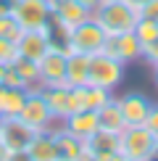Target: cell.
Wrapping results in <instances>:
<instances>
[{"instance_id": "1", "label": "cell", "mask_w": 158, "mask_h": 161, "mask_svg": "<svg viewBox=\"0 0 158 161\" xmlns=\"http://www.w3.org/2000/svg\"><path fill=\"white\" fill-rule=\"evenodd\" d=\"M92 19L103 26V32L108 37H116L124 32H134L137 21H140V11L134 5H129L127 0H103L92 11Z\"/></svg>"}, {"instance_id": "2", "label": "cell", "mask_w": 158, "mask_h": 161, "mask_svg": "<svg viewBox=\"0 0 158 161\" xmlns=\"http://www.w3.org/2000/svg\"><path fill=\"white\" fill-rule=\"evenodd\" d=\"M105 40H108V35L103 32V26L95 19H87L79 26H74L69 35H63V48H66V53L95 56V53H100L105 48Z\"/></svg>"}, {"instance_id": "3", "label": "cell", "mask_w": 158, "mask_h": 161, "mask_svg": "<svg viewBox=\"0 0 158 161\" xmlns=\"http://www.w3.org/2000/svg\"><path fill=\"white\" fill-rule=\"evenodd\" d=\"M124 71H127V64L100 50V53H95V56H90L87 85L105 87V90H111V92H113L116 87L121 85V79H124Z\"/></svg>"}, {"instance_id": "4", "label": "cell", "mask_w": 158, "mask_h": 161, "mask_svg": "<svg viewBox=\"0 0 158 161\" xmlns=\"http://www.w3.org/2000/svg\"><path fill=\"white\" fill-rule=\"evenodd\" d=\"M11 13H13L16 24L21 26L24 32L53 26V5H50V0H18L11 8Z\"/></svg>"}, {"instance_id": "5", "label": "cell", "mask_w": 158, "mask_h": 161, "mask_svg": "<svg viewBox=\"0 0 158 161\" xmlns=\"http://www.w3.org/2000/svg\"><path fill=\"white\" fill-rule=\"evenodd\" d=\"M40 92H42V98L48 100V108H50V114H53L55 122H63L66 116H71L74 111H79L76 90H74V87H69L66 82L40 87Z\"/></svg>"}, {"instance_id": "6", "label": "cell", "mask_w": 158, "mask_h": 161, "mask_svg": "<svg viewBox=\"0 0 158 161\" xmlns=\"http://www.w3.org/2000/svg\"><path fill=\"white\" fill-rule=\"evenodd\" d=\"M66 58H69V53H66L63 42H53L50 50L37 61V66H40V85L48 87V85L66 82Z\"/></svg>"}, {"instance_id": "7", "label": "cell", "mask_w": 158, "mask_h": 161, "mask_svg": "<svg viewBox=\"0 0 158 161\" xmlns=\"http://www.w3.org/2000/svg\"><path fill=\"white\" fill-rule=\"evenodd\" d=\"M118 145H121V153H127L129 158L142 161L150 151H153L155 137L148 132L145 124H129V127H124V132L118 135Z\"/></svg>"}, {"instance_id": "8", "label": "cell", "mask_w": 158, "mask_h": 161, "mask_svg": "<svg viewBox=\"0 0 158 161\" xmlns=\"http://www.w3.org/2000/svg\"><path fill=\"white\" fill-rule=\"evenodd\" d=\"M50 5H53V26L61 29V37L69 35V32L74 29V26H79L82 21L92 19V11L84 8L76 0H50Z\"/></svg>"}, {"instance_id": "9", "label": "cell", "mask_w": 158, "mask_h": 161, "mask_svg": "<svg viewBox=\"0 0 158 161\" xmlns=\"http://www.w3.org/2000/svg\"><path fill=\"white\" fill-rule=\"evenodd\" d=\"M55 42L53 37V26L45 29H29L16 40V56L18 58H29V61H40L45 53L50 50V45Z\"/></svg>"}, {"instance_id": "10", "label": "cell", "mask_w": 158, "mask_h": 161, "mask_svg": "<svg viewBox=\"0 0 158 161\" xmlns=\"http://www.w3.org/2000/svg\"><path fill=\"white\" fill-rule=\"evenodd\" d=\"M18 119L26 122L29 127H34V130H48V127L55 124V119H53V114L48 108V100L42 98V92L40 90H29V95L24 100V108L18 114Z\"/></svg>"}, {"instance_id": "11", "label": "cell", "mask_w": 158, "mask_h": 161, "mask_svg": "<svg viewBox=\"0 0 158 161\" xmlns=\"http://www.w3.org/2000/svg\"><path fill=\"white\" fill-rule=\"evenodd\" d=\"M40 130L34 127H29L26 122H21L18 116L13 119H3V127H0V140L5 143V148L8 151H26L29 148V143L34 140Z\"/></svg>"}, {"instance_id": "12", "label": "cell", "mask_w": 158, "mask_h": 161, "mask_svg": "<svg viewBox=\"0 0 158 161\" xmlns=\"http://www.w3.org/2000/svg\"><path fill=\"white\" fill-rule=\"evenodd\" d=\"M118 151H121L118 135L108 130H97L95 135H90L84 140V161H108Z\"/></svg>"}, {"instance_id": "13", "label": "cell", "mask_w": 158, "mask_h": 161, "mask_svg": "<svg viewBox=\"0 0 158 161\" xmlns=\"http://www.w3.org/2000/svg\"><path fill=\"white\" fill-rule=\"evenodd\" d=\"M50 132H53V140H55L58 161H82L84 158V140L82 137H76L74 132H69L61 122L53 124Z\"/></svg>"}, {"instance_id": "14", "label": "cell", "mask_w": 158, "mask_h": 161, "mask_svg": "<svg viewBox=\"0 0 158 161\" xmlns=\"http://www.w3.org/2000/svg\"><path fill=\"white\" fill-rule=\"evenodd\" d=\"M103 53H108V56H113L124 64H132V61H140L142 58V42L137 40L134 32H124V35H116V37L105 40Z\"/></svg>"}, {"instance_id": "15", "label": "cell", "mask_w": 158, "mask_h": 161, "mask_svg": "<svg viewBox=\"0 0 158 161\" xmlns=\"http://www.w3.org/2000/svg\"><path fill=\"white\" fill-rule=\"evenodd\" d=\"M118 106H121V114H124V122L129 124H145V119H148L150 108H153V100L148 95H142V92H124V95H118Z\"/></svg>"}, {"instance_id": "16", "label": "cell", "mask_w": 158, "mask_h": 161, "mask_svg": "<svg viewBox=\"0 0 158 161\" xmlns=\"http://www.w3.org/2000/svg\"><path fill=\"white\" fill-rule=\"evenodd\" d=\"M69 132H74L76 137L87 140L90 135H95L97 130H100V122H97V111H90V108H79L74 111L71 116H66L61 122Z\"/></svg>"}, {"instance_id": "17", "label": "cell", "mask_w": 158, "mask_h": 161, "mask_svg": "<svg viewBox=\"0 0 158 161\" xmlns=\"http://www.w3.org/2000/svg\"><path fill=\"white\" fill-rule=\"evenodd\" d=\"M26 95H29L26 87H8V85H3V90H0V116L3 119L18 116L21 108H24Z\"/></svg>"}, {"instance_id": "18", "label": "cell", "mask_w": 158, "mask_h": 161, "mask_svg": "<svg viewBox=\"0 0 158 161\" xmlns=\"http://www.w3.org/2000/svg\"><path fill=\"white\" fill-rule=\"evenodd\" d=\"M26 153H29L34 161H58L55 140H53L50 127H48V130H40V132H37L34 140L29 143V148H26Z\"/></svg>"}, {"instance_id": "19", "label": "cell", "mask_w": 158, "mask_h": 161, "mask_svg": "<svg viewBox=\"0 0 158 161\" xmlns=\"http://www.w3.org/2000/svg\"><path fill=\"white\" fill-rule=\"evenodd\" d=\"M97 122H100V130H108V132H116V135H121L127 122H124V114H121V106H118L116 95L108 100L105 106L97 108Z\"/></svg>"}, {"instance_id": "20", "label": "cell", "mask_w": 158, "mask_h": 161, "mask_svg": "<svg viewBox=\"0 0 158 161\" xmlns=\"http://www.w3.org/2000/svg\"><path fill=\"white\" fill-rule=\"evenodd\" d=\"M87 71H90V56L69 53V58H66V85L69 87L87 85Z\"/></svg>"}, {"instance_id": "21", "label": "cell", "mask_w": 158, "mask_h": 161, "mask_svg": "<svg viewBox=\"0 0 158 161\" xmlns=\"http://www.w3.org/2000/svg\"><path fill=\"white\" fill-rule=\"evenodd\" d=\"M76 90V98H79V108H90V111H97L100 106H105L113 92L105 90V87H95V85H82V87H74Z\"/></svg>"}, {"instance_id": "22", "label": "cell", "mask_w": 158, "mask_h": 161, "mask_svg": "<svg viewBox=\"0 0 158 161\" xmlns=\"http://www.w3.org/2000/svg\"><path fill=\"white\" fill-rule=\"evenodd\" d=\"M13 66H16V71H18V77H21V82L26 90H40V66L37 61H29V58H13Z\"/></svg>"}, {"instance_id": "23", "label": "cell", "mask_w": 158, "mask_h": 161, "mask_svg": "<svg viewBox=\"0 0 158 161\" xmlns=\"http://www.w3.org/2000/svg\"><path fill=\"white\" fill-rule=\"evenodd\" d=\"M24 35V29L16 24V19H13L11 8H5V5H0V37H8L11 42H16L18 37Z\"/></svg>"}, {"instance_id": "24", "label": "cell", "mask_w": 158, "mask_h": 161, "mask_svg": "<svg viewBox=\"0 0 158 161\" xmlns=\"http://www.w3.org/2000/svg\"><path fill=\"white\" fill-rule=\"evenodd\" d=\"M134 35H137V40L142 42V48H145V45H150V42L158 37V21L140 16V21H137V26H134Z\"/></svg>"}, {"instance_id": "25", "label": "cell", "mask_w": 158, "mask_h": 161, "mask_svg": "<svg viewBox=\"0 0 158 161\" xmlns=\"http://www.w3.org/2000/svg\"><path fill=\"white\" fill-rule=\"evenodd\" d=\"M142 61H145V64H150L153 69L158 66V37H155L150 45H145V48H142Z\"/></svg>"}, {"instance_id": "26", "label": "cell", "mask_w": 158, "mask_h": 161, "mask_svg": "<svg viewBox=\"0 0 158 161\" xmlns=\"http://www.w3.org/2000/svg\"><path fill=\"white\" fill-rule=\"evenodd\" d=\"M16 58V42L8 37H0V61H13Z\"/></svg>"}, {"instance_id": "27", "label": "cell", "mask_w": 158, "mask_h": 161, "mask_svg": "<svg viewBox=\"0 0 158 161\" xmlns=\"http://www.w3.org/2000/svg\"><path fill=\"white\" fill-rule=\"evenodd\" d=\"M145 127H148V132L155 137V143H158V103H153V108H150L148 119H145Z\"/></svg>"}, {"instance_id": "28", "label": "cell", "mask_w": 158, "mask_h": 161, "mask_svg": "<svg viewBox=\"0 0 158 161\" xmlns=\"http://www.w3.org/2000/svg\"><path fill=\"white\" fill-rule=\"evenodd\" d=\"M140 16H145V19H153V21H158V0H150L148 5L140 11Z\"/></svg>"}, {"instance_id": "29", "label": "cell", "mask_w": 158, "mask_h": 161, "mask_svg": "<svg viewBox=\"0 0 158 161\" xmlns=\"http://www.w3.org/2000/svg\"><path fill=\"white\" fill-rule=\"evenodd\" d=\"M5 161H34V158H32V156H29L26 151H11Z\"/></svg>"}, {"instance_id": "30", "label": "cell", "mask_w": 158, "mask_h": 161, "mask_svg": "<svg viewBox=\"0 0 158 161\" xmlns=\"http://www.w3.org/2000/svg\"><path fill=\"white\" fill-rule=\"evenodd\" d=\"M76 3H82V5H84V8H90V11H95V8H97V5H100V3H103V0H76Z\"/></svg>"}, {"instance_id": "31", "label": "cell", "mask_w": 158, "mask_h": 161, "mask_svg": "<svg viewBox=\"0 0 158 161\" xmlns=\"http://www.w3.org/2000/svg\"><path fill=\"white\" fill-rule=\"evenodd\" d=\"M108 161H134V158H129L127 153H121V151H118V153H113V156H111Z\"/></svg>"}, {"instance_id": "32", "label": "cell", "mask_w": 158, "mask_h": 161, "mask_svg": "<svg viewBox=\"0 0 158 161\" xmlns=\"http://www.w3.org/2000/svg\"><path fill=\"white\" fill-rule=\"evenodd\" d=\"M127 3H129V5H134V8H137V11H142V8H145V5H148V3H150V0H127Z\"/></svg>"}, {"instance_id": "33", "label": "cell", "mask_w": 158, "mask_h": 161, "mask_svg": "<svg viewBox=\"0 0 158 161\" xmlns=\"http://www.w3.org/2000/svg\"><path fill=\"white\" fill-rule=\"evenodd\" d=\"M142 161H158V143L153 145V151H150V153H148V156H145Z\"/></svg>"}, {"instance_id": "34", "label": "cell", "mask_w": 158, "mask_h": 161, "mask_svg": "<svg viewBox=\"0 0 158 161\" xmlns=\"http://www.w3.org/2000/svg\"><path fill=\"white\" fill-rule=\"evenodd\" d=\"M8 148H5V143H3V140H0V161H5V158H8Z\"/></svg>"}, {"instance_id": "35", "label": "cell", "mask_w": 158, "mask_h": 161, "mask_svg": "<svg viewBox=\"0 0 158 161\" xmlns=\"http://www.w3.org/2000/svg\"><path fill=\"white\" fill-rule=\"evenodd\" d=\"M16 3H18V0H0V5H5V8H13Z\"/></svg>"}, {"instance_id": "36", "label": "cell", "mask_w": 158, "mask_h": 161, "mask_svg": "<svg viewBox=\"0 0 158 161\" xmlns=\"http://www.w3.org/2000/svg\"><path fill=\"white\" fill-rule=\"evenodd\" d=\"M153 74H155V85H158V66H155V69H153Z\"/></svg>"}, {"instance_id": "37", "label": "cell", "mask_w": 158, "mask_h": 161, "mask_svg": "<svg viewBox=\"0 0 158 161\" xmlns=\"http://www.w3.org/2000/svg\"><path fill=\"white\" fill-rule=\"evenodd\" d=\"M0 127H3V116H0Z\"/></svg>"}, {"instance_id": "38", "label": "cell", "mask_w": 158, "mask_h": 161, "mask_svg": "<svg viewBox=\"0 0 158 161\" xmlns=\"http://www.w3.org/2000/svg\"><path fill=\"white\" fill-rule=\"evenodd\" d=\"M0 90H3V82H0Z\"/></svg>"}, {"instance_id": "39", "label": "cell", "mask_w": 158, "mask_h": 161, "mask_svg": "<svg viewBox=\"0 0 158 161\" xmlns=\"http://www.w3.org/2000/svg\"><path fill=\"white\" fill-rule=\"evenodd\" d=\"M82 161H84V158H82Z\"/></svg>"}]
</instances>
